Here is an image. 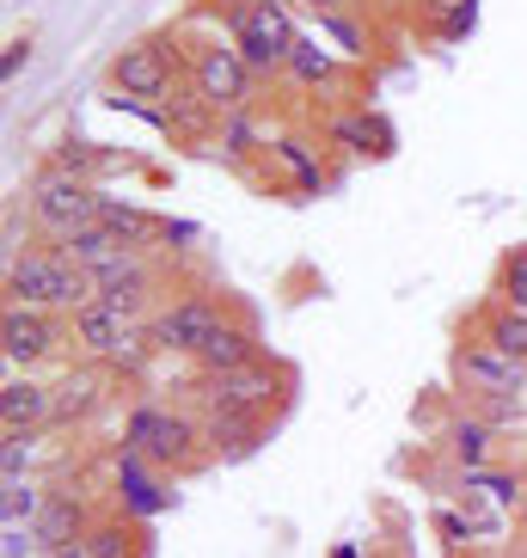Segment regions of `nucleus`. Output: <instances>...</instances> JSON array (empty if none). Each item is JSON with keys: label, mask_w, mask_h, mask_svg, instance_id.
I'll use <instances>...</instances> for the list:
<instances>
[{"label": "nucleus", "mask_w": 527, "mask_h": 558, "mask_svg": "<svg viewBox=\"0 0 527 558\" xmlns=\"http://www.w3.org/2000/svg\"><path fill=\"white\" fill-rule=\"evenodd\" d=\"M7 295H13V307H74L81 313L99 301V289L62 252H25V258L7 264Z\"/></svg>", "instance_id": "1"}, {"label": "nucleus", "mask_w": 527, "mask_h": 558, "mask_svg": "<svg viewBox=\"0 0 527 558\" xmlns=\"http://www.w3.org/2000/svg\"><path fill=\"white\" fill-rule=\"evenodd\" d=\"M32 215H37V228H50L56 240H68V233L99 221V191L86 179H74V172H62V166H50L32 184Z\"/></svg>", "instance_id": "2"}, {"label": "nucleus", "mask_w": 527, "mask_h": 558, "mask_svg": "<svg viewBox=\"0 0 527 558\" xmlns=\"http://www.w3.org/2000/svg\"><path fill=\"white\" fill-rule=\"evenodd\" d=\"M233 32H240V56H246V68H277V62H289V50L301 44L277 0H252V7H240Z\"/></svg>", "instance_id": "3"}, {"label": "nucleus", "mask_w": 527, "mask_h": 558, "mask_svg": "<svg viewBox=\"0 0 527 558\" xmlns=\"http://www.w3.org/2000/svg\"><path fill=\"white\" fill-rule=\"evenodd\" d=\"M130 454L154 460V466H179V460H191V448H197V424L191 417H172V411L160 405H142L130 417Z\"/></svg>", "instance_id": "4"}, {"label": "nucleus", "mask_w": 527, "mask_h": 558, "mask_svg": "<svg viewBox=\"0 0 527 558\" xmlns=\"http://www.w3.org/2000/svg\"><path fill=\"white\" fill-rule=\"evenodd\" d=\"M74 338H81L86 356H99V362H135L142 356V331H135V319L123 307H111V301H93V307L74 313Z\"/></svg>", "instance_id": "5"}, {"label": "nucleus", "mask_w": 527, "mask_h": 558, "mask_svg": "<svg viewBox=\"0 0 527 558\" xmlns=\"http://www.w3.org/2000/svg\"><path fill=\"white\" fill-rule=\"evenodd\" d=\"M246 86H252V68H246V56L240 50H203L197 56V93L209 105H221V111H240L246 105Z\"/></svg>", "instance_id": "6"}, {"label": "nucleus", "mask_w": 527, "mask_h": 558, "mask_svg": "<svg viewBox=\"0 0 527 558\" xmlns=\"http://www.w3.org/2000/svg\"><path fill=\"white\" fill-rule=\"evenodd\" d=\"M264 399H270V375H264L258 362L252 368H233V375H209V387H203L209 417H258Z\"/></svg>", "instance_id": "7"}, {"label": "nucleus", "mask_w": 527, "mask_h": 558, "mask_svg": "<svg viewBox=\"0 0 527 558\" xmlns=\"http://www.w3.org/2000/svg\"><path fill=\"white\" fill-rule=\"evenodd\" d=\"M215 326H221L215 301H203V295H197V301H179L172 313H160L148 338H154L160 350H191V356H197V350L215 338Z\"/></svg>", "instance_id": "8"}, {"label": "nucleus", "mask_w": 527, "mask_h": 558, "mask_svg": "<svg viewBox=\"0 0 527 558\" xmlns=\"http://www.w3.org/2000/svg\"><path fill=\"white\" fill-rule=\"evenodd\" d=\"M461 380L473 387V393H485V399H503V393H515L522 387V362L515 356H503L497 344H473V350H461Z\"/></svg>", "instance_id": "9"}, {"label": "nucleus", "mask_w": 527, "mask_h": 558, "mask_svg": "<svg viewBox=\"0 0 527 558\" xmlns=\"http://www.w3.org/2000/svg\"><path fill=\"white\" fill-rule=\"evenodd\" d=\"M111 81L130 93V99H160L166 81H172V68H166V50L160 44H135L111 62Z\"/></svg>", "instance_id": "10"}, {"label": "nucleus", "mask_w": 527, "mask_h": 558, "mask_svg": "<svg viewBox=\"0 0 527 558\" xmlns=\"http://www.w3.org/2000/svg\"><path fill=\"white\" fill-rule=\"evenodd\" d=\"M0 350L7 362H37L56 350V326L44 307H7V326H0Z\"/></svg>", "instance_id": "11"}, {"label": "nucleus", "mask_w": 527, "mask_h": 558, "mask_svg": "<svg viewBox=\"0 0 527 558\" xmlns=\"http://www.w3.org/2000/svg\"><path fill=\"white\" fill-rule=\"evenodd\" d=\"M148 264H142V252H123L117 264H105V270H93V289H99V301H111V307L123 313H142V301H148Z\"/></svg>", "instance_id": "12"}, {"label": "nucleus", "mask_w": 527, "mask_h": 558, "mask_svg": "<svg viewBox=\"0 0 527 558\" xmlns=\"http://www.w3.org/2000/svg\"><path fill=\"white\" fill-rule=\"evenodd\" d=\"M56 252H62L68 264H81L86 277H93V270H105V264H117V258H123V252H135V246H123V240H117V233L105 228V221H93V228L68 233V240H62V246H56Z\"/></svg>", "instance_id": "13"}, {"label": "nucleus", "mask_w": 527, "mask_h": 558, "mask_svg": "<svg viewBox=\"0 0 527 558\" xmlns=\"http://www.w3.org/2000/svg\"><path fill=\"white\" fill-rule=\"evenodd\" d=\"M37 541H44V553H56V546H74V541H86L93 527H86V504L81 497H50L44 504V515H37Z\"/></svg>", "instance_id": "14"}, {"label": "nucleus", "mask_w": 527, "mask_h": 558, "mask_svg": "<svg viewBox=\"0 0 527 558\" xmlns=\"http://www.w3.org/2000/svg\"><path fill=\"white\" fill-rule=\"evenodd\" d=\"M252 356H258V338H252L246 326H215V338L197 350V362L209 368V375H233V368H252Z\"/></svg>", "instance_id": "15"}, {"label": "nucleus", "mask_w": 527, "mask_h": 558, "mask_svg": "<svg viewBox=\"0 0 527 558\" xmlns=\"http://www.w3.org/2000/svg\"><path fill=\"white\" fill-rule=\"evenodd\" d=\"M50 411H56L50 387H37V380H7V393H0V417H7V429H32V424H44Z\"/></svg>", "instance_id": "16"}, {"label": "nucleus", "mask_w": 527, "mask_h": 558, "mask_svg": "<svg viewBox=\"0 0 527 558\" xmlns=\"http://www.w3.org/2000/svg\"><path fill=\"white\" fill-rule=\"evenodd\" d=\"M117 485H123V497H130L135 515H160V509H166V492L154 485L148 473H142V454H123V466H117Z\"/></svg>", "instance_id": "17"}, {"label": "nucleus", "mask_w": 527, "mask_h": 558, "mask_svg": "<svg viewBox=\"0 0 527 558\" xmlns=\"http://www.w3.org/2000/svg\"><path fill=\"white\" fill-rule=\"evenodd\" d=\"M99 221L117 233V240H123V246H142V240L154 233L148 215L135 209V203H117V197H99Z\"/></svg>", "instance_id": "18"}, {"label": "nucleus", "mask_w": 527, "mask_h": 558, "mask_svg": "<svg viewBox=\"0 0 527 558\" xmlns=\"http://www.w3.org/2000/svg\"><path fill=\"white\" fill-rule=\"evenodd\" d=\"M454 460H461L466 473H485V460H491V424H454Z\"/></svg>", "instance_id": "19"}, {"label": "nucleus", "mask_w": 527, "mask_h": 558, "mask_svg": "<svg viewBox=\"0 0 527 558\" xmlns=\"http://www.w3.org/2000/svg\"><path fill=\"white\" fill-rule=\"evenodd\" d=\"M44 504H50V497L37 492L32 478H7V492H0V515H7V522H37Z\"/></svg>", "instance_id": "20"}, {"label": "nucleus", "mask_w": 527, "mask_h": 558, "mask_svg": "<svg viewBox=\"0 0 527 558\" xmlns=\"http://www.w3.org/2000/svg\"><path fill=\"white\" fill-rule=\"evenodd\" d=\"M289 68H295V81H307V86H319V81H331V50L326 44H314V37H301L295 50H289Z\"/></svg>", "instance_id": "21"}, {"label": "nucleus", "mask_w": 527, "mask_h": 558, "mask_svg": "<svg viewBox=\"0 0 527 558\" xmlns=\"http://www.w3.org/2000/svg\"><path fill=\"white\" fill-rule=\"evenodd\" d=\"M485 344H497V350H503V356L527 362V313H522V307L497 313V319H491V338H485Z\"/></svg>", "instance_id": "22"}, {"label": "nucleus", "mask_w": 527, "mask_h": 558, "mask_svg": "<svg viewBox=\"0 0 527 558\" xmlns=\"http://www.w3.org/2000/svg\"><path fill=\"white\" fill-rule=\"evenodd\" d=\"M50 393H56L50 417H74V411H86L93 399H99V380H93V375H68L62 387H50Z\"/></svg>", "instance_id": "23"}, {"label": "nucleus", "mask_w": 527, "mask_h": 558, "mask_svg": "<svg viewBox=\"0 0 527 558\" xmlns=\"http://www.w3.org/2000/svg\"><path fill=\"white\" fill-rule=\"evenodd\" d=\"M86 553H93V558H130L135 553V534L123 522H105V527L86 534Z\"/></svg>", "instance_id": "24"}, {"label": "nucleus", "mask_w": 527, "mask_h": 558, "mask_svg": "<svg viewBox=\"0 0 527 558\" xmlns=\"http://www.w3.org/2000/svg\"><path fill=\"white\" fill-rule=\"evenodd\" d=\"M338 142H350L356 154H380L375 142H387V130H375V123H363V117H344V123H338Z\"/></svg>", "instance_id": "25"}, {"label": "nucleus", "mask_w": 527, "mask_h": 558, "mask_svg": "<svg viewBox=\"0 0 527 558\" xmlns=\"http://www.w3.org/2000/svg\"><path fill=\"white\" fill-rule=\"evenodd\" d=\"M32 448H37V436H32V429H7V454H0V460H7V478H19V473H25V460H32Z\"/></svg>", "instance_id": "26"}, {"label": "nucleus", "mask_w": 527, "mask_h": 558, "mask_svg": "<svg viewBox=\"0 0 527 558\" xmlns=\"http://www.w3.org/2000/svg\"><path fill=\"white\" fill-rule=\"evenodd\" d=\"M503 295H510V307L527 313V252H515V258L503 264Z\"/></svg>", "instance_id": "27"}, {"label": "nucleus", "mask_w": 527, "mask_h": 558, "mask_svg": "<svg viewBox=\"0 0 527 558\" xmlns=\"http://www.w3.org/2000/svg\"><path fill=\"white\" fill-rule=\"evenodd\" d=\"M277 154L289 166H295V179H301V191H319V166L307 160V148H301V142H277Z\"/></svg>", "instance_id": "28"}, {"label": "nucleus", "mask_w": 527, "mask_h": 558, "mask_svg": "<svg viewBox=\"0 0 527 558\" xmlns=\"http://www.w3.org/2000/svg\"><path fill=\"white\" fill-rule=\"evenodd\" d=\"M56 160H62V172H74V179H81L99 154H93V142H62V154H56Z\"/></svg>", "instance_id": "29"}, {"label": "nucleus", "mask_w": 527, "mask_h": 558, "mask_svg": "<svg viewBox=\"0 0 527 558\" xmlns=\"http://www.w3.org/2000/svg\"><path fill=\"white\" fill-rule=\"evenodd\" d=\"M448 534V541H466V534H473V522H461V515H442V522H436Z\"/></svg>", "instance_id": "30"}, {"label": "nucleus", "mask_w": 527, "mask_h": 558, "mask_svg": "<svg viewBox=\"0 0 527 558\" xmlns=\"http://www.w3.org/2000/svg\"><path fill=\"white\" fill-rule=\"evenodd\" d=\"M246 123H240V117H233V123H228V154H240V148H246Z\"/></svg>", "instance_id": "31"}, {"label": "nucleus", "mask_w": 527, "mask_h": 558, "mask_svg": "<svg viewBox=\"0 0 527 558\" xmlns=\"http://www.w3.org/2000/svg\"><path fill=\"white\" fill-rule=\"evenodd\" d=\"M25 56H32V50H25V44H13V50H7V62H0V74L13 81V74H19V62H25Z\"/></svg>", "instance_id": "32"}]
</instances>
